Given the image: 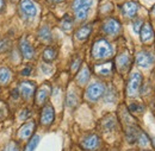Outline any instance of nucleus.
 Here are the masks:
<instances>
[{"label":"nucleus","instance_id":"obj_1","mask_svg":"<svg viewBox=\"0 0 155 151\" xmlns=\"http://www.w3.org/2000/svg\"><path fill=\"white\" fill-rule=\"evenodd\" d=\"M112 54H114V49L106 39H98L93 44L92 56L94 58H98V59L106 58V57H110Z\"/></svg>","mask_w":155,"mask_h":151},{"label":"nucleus","instance_id":"obj_2","mask_svg":"<svg viewBox=\"0 0 155 151\" xmlns=\"http://www.w3.org/2000/svg\"><path fill=\"white\" fill-rule=\"evenodd\" d=\"M92 6V0H74L73 11L78 20H85Z\"/></svg>","mask_w":155,"mask_h":151},{"label":"nucleus","instance_id":"obj_3","mask_svg":"<svg viewBox=\"0 0 155 151\" xmlns=\"http://www.w3.org/2000/svg\"><path fill=\"white\" fill-rule=\"evenodd\" d=\"M104 94H105V86L100 82H94L87 87L85 96L90 101H97Z\"/></svg>","mask_w":155,"mask_h":151},{"label":"nucleus","instance_id":"obj_4","mask_svg":"<svg viewBox=\"0 0 155 151\" xmlns=\"http://www.w3.org/2000/svg\"><path fill=\"white\" fill-rule=\"evenodd\" d=\"M141 83H142V75L138 72L131 73V75L129 77V81H128V86H127L128 95L129 96H136L138 91H140Z\"/></svg>","mask_w":155,"mask_h":151},{"label":"nucleus","instance_id":"obj_5","mask_svg":"<svg viewBox=\"0 0 155 151\" xmlns=\"http://www.w3.org/2000/svg\"><path fill=\"white\" fill-rule=\"evenodd\" d=\"M19 7L24 18L31 19L37 14V7L32 0H20Z\"/></svg>","mask_w":155,"mask_h":151},{"label":"nucleus","instance_id":"obj_6","mask_svg":"<svg viewBox=\"0 0 155 151\" xmlns=\"http://www.w3.org/2000/svg\"><path fill=\"white\" fill-rule=\"evenodd\" d=\"M99 145H100V139L97 134H87L81 140V146L85 150L94 151L99 148Z\"/></svg>","mask_w":155,"mask_h":151},{"label":"nucleus","instance_id":"obj_7","mask_svg":"<svg viewBox=\"0 0 155 151\" xmlns=\"http://www.w3.org/2000/svg\"><path fill=\"white\" fill-rule=\"evenodd\" d=\"M154 63V56L148 51H141L136 56V64L141 68H149Z\"/></svg>","mask_w":155,"mask_h":151},{"label":"nucleus","instance_id":"obj_8","mask_svg":"<svg viewBox=\"0 0 155 151\" xmlns=\"http://www.w3.org/2000/svg\"><path fill=\"white\" fill-rule=\"evenodd\" d=\"M55 119V111L51 105H45L41 112V123L45 126L50 125Z\"/></svg>","mask_w":155,"mask_h":151},{"label":"nucleus","instance_id":"obj_9","mask_svg":"<svg viewBox=\"0 0 155 151\" xmlns=\"http://www.w3.org/2000/svg\"><path fill=\"white\" fill-rule=\"evenodd\" d=\"M119 30H120V24L117 21L116 19H107L103 24V31L106 35L115 36V35H117L119 32Z\"/></svg>","mask_w":155,"mask_h":151},{"label":"nucleus","instance_id":"obj_10","mask_svg":"<svg viewBox=\"0 0 155 151\" xmlns=\"http://www.w3.org/2000/svg\"><path fill=\"white\" fill-rule=\"evenodd\" d=\"M19 49L23 57L25 59H32L35 56V50L31 47V44L26 40V38H20L19 40Z\"/></svg>","mask_w":155,"mask_h":151},{"label":"nucleus","instance_id":"obj_11","mask_svg":"<svg viewBox=\"0 0 155 151\" xmlns=\"http://www.w3.org/2000/svg\"><path fill=\"white\" fill-rule=\"evenodd\" d=\"M34 130H35V121L34 120H30V121L25 123L18 130V138L21 140H25V139L30 138L34 133Z\"/></svg>","mask_w":155,"mask_h":151},{"label":"nucleus","instance_id":"obj_12","mask_svg":"<svg viewBox=\"0 0 155 151\" xmlns=\"http://www.w3.org/2000/svg\"><path fill=\"white\" fill-rule=\"evenodd\" d=\"M35 89H36V86L35 83L30 82V81H24L19 85V94L24 98V99H30L34 93H35Z\"/></svg>","mask_w":155,"mask_h":151},{"label":"nucleus","instance_id":"obj_13","mask_svg":"<svg viewBox=\"0 0 155 151\" xmlns=\"http://www.w3.org/2000/svg\"><path fill=\"white\" fill-rule=\"evenodd\" d=\"M50 92H51L50 86H49L48 83L43 85L38 91H37V93H36V104H37V105H43V104L45 102V100L48 99Z\"/></svg>","mask_w":155,"mask_h":151},{"label":"nucleus","instance_id":"obj_14","mask_svg":"<svg viewBox=\"0 0 155 151\" xmlns=\"http://www.w3.org/2000/svg\"><path fill=\"white\" fill-rule=\"evenodd\" d=\"M153 39H154V30H153L152 25L149 23L143 24V26L141 29V40L143 43H148Z\"/></svg>","mask_w":155,"mask_h":151},{"label":"nucleus","instance_id":"obj_15","mask_svg":"<svg viewBox=\"0 0 155 151\" xmlns=\"http://www.w3.org/2000/svg\"><path fill=\"white\" fill-rule=\"evenodd\" d=\"M123 14L128 18H133L135 17L137 11H138V5L136 4L135 1H128L123 5Z\"/></svg>","mask_w":155,"mask_h":151},{"label":"nucleus","instance_id":"obj_16","mask_svg":"<svg viewBox=\"0 0 155 151\" xmlns=\"http://www.w3.org/2000/svg\"><path fill=\"white\" fill-rule=\"evenodd\" d=\"M116 118L114 115H107L101 120V127L105 132H111L116 129Z\"/></svg>","mask_w":155,"mask_h":151},{"label":"nucleus","instance_id":"obj_17","mask_svg":"<svg viewBox=\"0 0 155 151\" xmlns=\"http://www.w3.org/2000/svg\"><path fill=\"white\" fill-rule=\"evenodd\" d=\"M129 62H130V57L128 55V53H123L117 57L116 63L119 70H125L129 67Z\"/></svg>","mask_w":155,"mask_h":151},{"label":"nucleus","instance_id":"obj_18","mask_svg":"<svg viewBox=\"0 0 155 151\" xmlns=\"http://www.w3.org/2000/svg\"><path fill=\"white\" fill-rule=\"evenodd\" d=\"M90 70H88V68L87 67H84L80 72H79V74L77 75V81L79 85H86L87 82H88V80H90Z\"/></svg>","mask_w":155,"mask_h":151},{"label":"nucleus","instance_id":"obj_19","mask_svg":"<svg viewBox=\"0 0 155 151\" xmlns=\"http://www.w3.org/2000/svg\"><path fill=\"white\" fill-rule=\"evenodd\" d=\"M91 31H92L91 25H85V26L80 27L77 32H75V37H77L78 40H85L86 38L90 36Z\"/></svg>","mask_w":155,"mask_h":151},{"label":"nucleus","instance_id":"obj_20","mask_svg":"<svg viewBox=\"0 0 155 151\" xmlns=\"http://www.w3.org/2000/svg\"><path fill=\"white\" fill-rule=\"evenodd\" d=\"M96 72L99 75H110L112 72V63L109 62V63H104V64H98V66H96Z\"/></svg>","mask_w":155,"mask_h":151},{"label":"nucleus","instance_id":"obj_21","mask_svg":"<svg viewBox=\"0 0 155 151\" xmlns=\"http://www.w3.org/2000/svg\"><path fill=\"white\" fill-rule=\"evenodd\" d=\"M38 37L42 42L44 43H49L51 40V32L49 30L48 26H42L38 31Z\"/></svg>","mask_w":155,"mask_h":151},{"label":"nucleus","instance_id":"obj_22","mask_svg":"<svg viewBox=\"0 0 155 151\" xmlns=\"http://www.w3.org/2000/svg\"><path fill=\"white\" fill-rule=\"evenodd\" d=\"M11 79V72L8 70V68L6 67H1L0 68V83L1 85H6Z\"/></svg>","mask_w":155,"mask_h":151},{"label":"nucleus","instance_id":"obj_23","mask_svg":"<svg viewBox=\"0 0 155 151\" xmlns=\"http://www.w3.org/2000/svg\"><path fill=\"white\" fill-rule=\"evenodd\" d=\"M56 58V51L55 49L53 48H47L44 51H43V59L45 62H51Z\"/></svg>","mask_w":155,"mask_h":151},{"label":"nucleus","instance_id":"obj_24","mask_svg":"<svg viewBox=\"0 0 155 151\" xmlns=\"http://www.w3.org/2000/svg\"><path fill=\"white\" fill-rule=\"evenodd\" d=\"M72 25H73V19L69 14H66L62 19V21H61V27L64 31H69L72 29Z\"/></svg>","mask_w":155,"mask_h":151},{"label":"nucleus","instance_id":"obj_25","mask_svg":"<svg viewBox=\"0 0 155 151\" xmlns=\"http://www.w3.org/2000/svg\"><path fill=\"white\" fill-rule=\"evenodd\" d=\"M66 104L68 107H75L78 104V96L74 92H69L66 98Z\"/></svg>","mask_w":155,"mask_h":151},{"label":"nucleus","instance_id":"obj_26","mask_svg":"<svg viewBox=\"0 0 155 151\" xmlns=\"http://www.w3.org/2000/svg\"><path fill=\"white\" fill-rule=\"evenodd\" d=\"M105 95V101L106 102H115L116 101V91L112 86H110L106 91V94Z\"/></svg>","mask_w":155,"mask_h":151},{"label":"nucleus","instance_id":"obj_27","mask_svg":"<svg viewBox=\"0 0 155 151\" xmlns=\"http://www.w3.org/2000/svg\"><path fill=\"white\" fill-rule=\"evenodd\" d=\"M39 143V137L38 136H34L31 139H30V142L28 143V145L25 146V150L24 151H35V149L37 148V145H38Z\"/></svg>","mask_w":155,"mask_h":151},{"label":"nucleus","instance_id":"obj_28","mask_svg":"<svg viewBox=\"0 0 155 151\" xmlns=\"http://www.w3.org/2000/svg\"><path fill=\"white\" fill-rule=\"evenodd\" d=\"M137 142H138V145H140V146H147V145H148V143H149V139H148V137H147V134H146V133L141 131L140 134H138Z\"/></svg>","mask_w":155,"mask_h":151},{"label":"nucleus","instance_id":"obj_29","mask_svg":"<svg viewBox=\"0 0 155 151\" xmlns=\"http://www.w3.org/2000/svg\"><path fill=\"white\" fill-rule=\"evenodd\" d=\"M2 151H19V145L17 144V142L11 140V142H8L5 145V148L2 149Z\"/></svg>","mask_w":155,"mask_h":151},{"label":"nucleus","instance_id":"obj_30","mask_svg":"<svg viewBox=\"0 0 155 151\" xmlns=\"http://www.w3.org/2000/svg\"><path fill=\"white\" fill-rule=\"evenodd\" d=\"M143 26V21L141 19H137L133 23V30L135 34H140L141 32V27Z\"/></svg>","mask_w":155,"mask_h":151},{"label":"nucleus","instance_id":"obj_31","mask_svg":"<svg viewBox=\"0 0 155 151\" xmlns=\"http://www.w3.org/2000/svg\"><path fill=\"white\" fill-rule=\"evenodd\" d=\"M8 48H10V42L7 39H1L0 40V54L7 51Z\"/></svg>","mask_w":155,"mask_h":151},{"label":"nucleus","instance_id":"obj_32","mask_svg":"<svg viewBox=\"0 0 155 151\" xmlns=\"http://www.w3.org/2000/svg\"><path fill=\"white\" fill-rule=\"evenodd\" d=\"M142 110H143V107H142L140 104H136V102L131 104V105L129 106V111H130L131 113H135L137 111H142Z\"/></svg>","mask_w":155,"mask_h":151},{"label":"nucleus","instance_id":"obj_33","mask_svg":"<svg viewBox=\"0 0 155 151\" xmlns=\"http://www.w3.org/2000/svg\"><path fill=\"white\" fill-rule=\"evenodd\" d=\"M29 115H30V111L25 108V110H23V111L20 112L19 118H20V119H21V120H25V119H26V118H28Z\"/></svg>","mask_w":155,"mask_h":151},{"label":"nucleus","instance_id":"obj_34","mask_svg":"<svg viewBox=\"0 0 155 151\" xmlns=\"http://www.w3.org/2000/svg\"><path fill=\"white\" fill-rule=\"evenodd\" d=\"M31 70H32V68H31V67H26V68H24V69L21 70V75H23V76H28V75H30V73H31Z\"/></svg>","mask_w":155,"mask_h":151},{"label":"nucleus","instance_id":"obj_35","mask_svg":"<svg viewBox=\"0 0 155 151\" xmlns=\"http://www.w3.org/2000/svg\"><path fill=\"white\" fill-rule=\"evenodd\" d=\"M80 63H81V61H80L79 58L75 59V61L72 63V70H73V72H74V70H77L78 68H79V64H80Z\"/></svg>","mask_w":155,"mask_h":151},{"label":"nucleus","instance_id":"obj_36","mask_svg":"<svg viewBox=\"0 0 155 151\" xmlns=\"http://www.w3.org/2000/svg\"><path fill=\"white\" fill-rule=\"evenodd\" d=\"M41 69H42V72L45 73V74H50V73H51V68H47L45 64H43V66L41 67Z\"/></svg>","mask_w":155,"mask_h":151},{"label":"nucleus","instance_id":"obj_37","mask_svg":"<svg viewBox=\"0 0 155 151\" xmlns=\"http://www.w3.org/2000/svg\"><path fill=\"white\" fill-rule=\"evenodd\" d=\"M18 93H19V92H18V89H13V91H12V98L17 99V98L19 96V95H18Z\"/></svg>","mask_w":155,"mask_h":151},{"label":"nucleus","instance_id":"obj_38","mask_svg":"<svg viewBox=\"0 0 155 151\" xmlns=\"http://www.w3.org/2000/svg\"><path fill=\"white\" fill-rule=\"evenodd\" d=\"M5 8V1L4 0H0V12H2Z\"/></svg>","mask_w":155,"mask_h":151},{"label":"nucleus","instance_id":"obj_39","mask_svg":"<svg viewBox=\"0 0 155 151\" xmlns=\"http://www.w3.org/2000/svg\"><path fill=\"white\" fill-rule=\"evenodd\" d=\"M152 14H153V16H155V6L153 7V10H152Z\"/></svg>","mask_w":155,"mask_h":151},{"label":"nucleus","instance_id":"obj_40","mask_svg":"<svg viewBox=\"0 0 155 151\" xmlns=\"http://www.w3.org/2000/svg\"><path fill=\"white\" fill-rule=\"evenodd\" d=\"M53 2H60V1H62V0H51Z\"/></svg>","mask_w":155,"mask_h":151},{"label":"nucleus","instance_id":"obj_41","mask_svg":"<svg viewBox=\"0 0 155 151\" xmlns=\"http://www.w3.org/2000/svg\"><path fill=\"white\" fill-rule=\"evenodd\" d=\"M154 144H155V138H154Z\"/></svg>","mask_w":155,"mask_h":151}]
</instances>
